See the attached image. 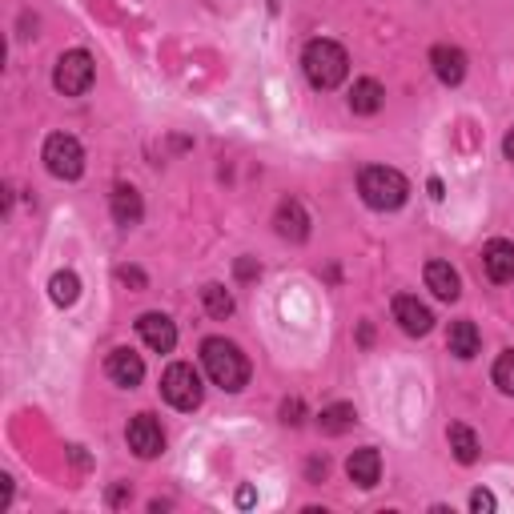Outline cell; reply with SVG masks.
I'll return each mask as SVG.
<instances>
[{
  "instance_id": "cell-1",
  "label": "cell",
  "mask_w": 514,
  "mask_h": 514,
  "mask_svg": "<svg viewBox=\"0 0 514 514\" xmlns=\"http://www.w3.org/2000/svg\"><path fill=\"white\" fill-rule=\"evenodd\" d=\"M201 362H205V374L213 378V386H221L225 394L245 390V382H249V362H245V354H241L237 342L205 338V342H201Z\"/></svg>"
},
{
  "instance_id": "cell-2",
  "label": "cell",
  "mask_w": 514,
  "mask_h": 514,
  "mask_svg": "<svg viewBox=\"0 0 514 514\" xmlns=\"http://www.w3.org/2000/svg\"><path fill=\"white\" fill-rule=\"evenodd\" d=\"M358 193H362V201H366L370 209L394 213V209L406 205L410 181H406L398 169H390V165H370V169H362V177H358Z\"/></svg>"
},
{
  "instance_id": "cell-3",
  "label": "cell",
  "mask_w": 514,
  "mask_h": 514,
  "mask_svg": "<svg viewBox=\"0 0 514 514\" xmlns=\"http://www.w3.org/2000/svg\"><path fill=\"white\" fill-rule=\"evenodd\" d=\"M302 69L314 89H338L350 73V57L338 41H310L302 53Z\"/></svg>"
},
{
  "instance_id": "cell-4",
  "label": "cell",
  "mask_w": 514,
  "mask_h": 514,
  "mask_svg": "<svg viewBox=\"0 0 514 514\" xmlns=\"http://www.w3.org/2000/svg\"><path fill=\"white\" fill-rule=\"evenodd\" d=\"M161 394H165V402L173 410H197L201 398H205V386H201V374L189 362H173L161 374Z\"/></svg>"
},
{
  "instance_id": "cell-5",
  "label": "cell",
  "mask_w": 514,
  "mask_h": 514,
  "mask_svg": "<svg viewBox=\"0 0 514 514\" xmlns=\"http://www.w3.org/2000/svg\"><path fill=\"white\" fill-rule=\"evenodd\" d=\"M93 77H97V65H93V57H89L85 49L61 53V61H57V69H53V85H57V93H65V97L89 93Z\"/></svg>"
},
{
  "instance_id": "cell-6",
  "label": "cell",
  "mask_w": 514,
  "mask_h": 514,
  "mask_svg": "<svg viewBox=\"0 0 514 514\" xmlns=\"http://www.w3.org/2000/svg\"><path fill=\"white\" fill-rule=\"evenodd\" d=\"M45 169L53 177H61V181H77L85 173V149H81V141L69 137V133H53L45 141Z\"/></svg>"
},
{
  "instance_id": "cell-7",
  "label": "cell",
  "mask_w": 514,
  "mask_h": 514,
  "mask_svg": "<svg viewBox=\"0 0 514 514\" xmlns=\"http://www.w3.org/2000/svg\"><path fill=\"white\" fill-rule=\"evenodd\" d=\"M129 450H133L137 458H145V462L165 450V430H161V422H157L153 414H137V418L129 422Z\"/></svg>"
},
{
  "instance_id": "cell-8",
  "label": "cell",
  "mask_w": 514,
  "mask_h": 514,
  "mask_svg": "<svg viewBox=\"0 0 514 514\" xmlns=\"http://www.w3.org/2000/svg\"><path fill=\"white\" fill-rule=\"evenodd\" d=\"M482 270H486V278H490L494 286L514 282V241H506V237L486 241V245H482Z\"/></svg>"
},
{
  "instance_id": "cell-9",
  "label": "cell",
  "mask_w": 514,
  "mask_h": 514,
  "mask_svg": "<svg viewBox=\"0 0 514 514\" xmlns=\"http://www.w3.org/2000/svg\"><path fill=\"white\" fill-rule=\"evenodd\" d=\"M394 322L402 326V334H410V338H422V334H430V326H434V314L418 302V298H410V294H398L394 298Z\"/></svg>"
},
{
  "instance_id": "cell-10",
  "label": "cell",
  "mask_w": 514,
  "mask_h": 514,
  "mask_svg": "<svg viewBox=\"0 0 514 514\" xmlns=\"http://www.w3.org/2000/svg\"><path fill=\"white\" fill-rule=\"evenodd\" d=\"M137 334H141L145 346L157 350V354H173V346H177V326H173V318H165V314H141V318H137Z\"/></svg>"
},
{
  "instance_id": "cell-11",
  "label": "cell",
  "mask_w": 514,
  "mask_h": 514,
  "mask_svg": "<svg viewBox=\"0 0 514 514\" xmlns=\"http://www.w3.org/2000/svg\"><path fill=\"white\" fill-rule=\"evenodd\" d=\"M105 374L117 382V386H125V390H133V386H141V378H145V362H141V354H133V350H113L109 354V362H105Z\"/></svg>"
},
{
  "instance_id": "cell-12",
  "label": "cell",
  "mask_w": 514,
  "mask_h": 514,
  "mask_svg": "<svg viewBox=\"0 0 514 514\" xmlns=\"http://www.w3.org/2000/svg\"><path fill=\"white\" fill-rule=\"evenodd\" d=\"M430 65H434V77L442 85H462V77H466V53L454 49V45H434Z\"/></svg>"
},
{
  "instance_id": "cell-13",
  "label": "cell",
  "mask_w": 514,
  "mask_h": 514,
  "mask_svg": "<svg viewBox=\"0 0 514 514\" xmlns=\"http://www.w3.org/2000/svg\"><path fill=\"white\" fill-rule=\"evenodd\" d=\"M109 205H113V221H117L121 229H133V225H141V217H145V201H141V193H137L133 185H113Z\"/></svg>"
},
{
  "instance_id": "cell-14",
  "label": "cell",
  "mask_w": 514,
  "mask_h": 514,
  "mask_svg": "<svg viewBox=\"0 0 514 514\" xmlns=\"http://www.w3.org/2000/svg\"><path fill=\"white\" fill-rule=\"evenodd\" d=\"M274 225H278V237H286V241H306V237H310V213H306L302 201H294V197L278 205Z\"/></svg>"
},
{
  "instance_id": "cell-15",
  "label": "cell",
  "mask_w": 514,
  "mask_h": 514,
  "mask_svg": "<svg viewBox=\"0 0 514 514\" xmlns=\"http://www.w3.org/2000/svg\"><path fill=\"white\" fill-rule=\"evenodd\" d=\"M346 474H350V482L362 486V490L378 486V478H382V458H378V450H374V446L354 450L350 462H346Z\"/></svg>"
},
{
  "instance_id": "cell-16",
  "label": "cell",
  "mask_w": 514,
  "mask_h": 514,
  "mask_svg": "<svg viewBox=\"0 0 514 514\" xmlns=\"http://www.w3.org/2000/svg\"><path fill=\"white\" fill-rule=\"evenodd\" d=\"M426 290L434 298H442V302H454L462 294V278H458V270L450 262H430L426 266Z\"/></svg>"
},
{
  "instance_id": "cell-17",
  "label": "cell",
  "mask_w": 514,
  "mask_h": 514,
  "mask_svg": "<svg viewBox=\"0 0 514 514\" xmlns=\"http://www.w3.org/2000/svg\"><path fill=\"white\" fill-rule=\"evenodd\" d=\"M382 101H386V89H382L374 77L354 81V89H350V109H354L358 117H374V113L382 109Z\"/></svg>"
},
{
  "instance_id": "cell-18",
  "label": "cell",
  "mask_w": 514,
  "mask_h": 514,
  "mask_svg": "<svg viewBox=\"0 0 514 514\" xmlns=\"http://www.w3.org/2000/svg\"><path fill=\"white\" fill-rule=\"evenodd\" d=\"M446 342H450V354L462 358V362H470V358L482 350V334H478V326L466 322V318H462V322H450V338H446Z\"/></svg>"
},
{
  "instance_id": "cell-19",
  "label": "cell",
  "mask_w": 514,
  "mask_h": 514,
  "mask_svg": "<svg viewBox=\"0 0 514 514\" xmlns=\"http://www.w3.org/2000/svg\"><path fill=\"white\" fill-rule=\"evenodd\" d=\"M446 438H450V450H454V458H458L462 466H474V462H478V438H474L470 426L454 422V426L446 430Z\"/></svg>"
},
{
  "instance_id": "cell-20",
  "label": "cell",
  "mask_w": 514,
  "mask_h": 514,
  "mask_svg": "<svg viewBox=\"0 0 514 514\" xmlns=\"http://www.w3.org/2000/svg\"><path fill=\"white\" fill-rule=\"evenodd\" d=\"M318 422H322V430H326V434H346V430L358 422V410H354L350 402H334V406H326V410H322V418H318Z\"/></svg>"
},
{
  "instance_id": "cell-21",
  "label": "cell",
  "mask_w": 514,
  "mask_h": 514,
  "mask_svg": "<svg viewBox=\"0 0 514 514\" xmlns=\"http://www.w3.org/2000/svg\"><path fill=\"white\" fill-rule=\"evenodd\" d=\"M49 298H53L57 306H73V302L81 298V278H77L73 270L53 274V282H49Z\"/></svg>"
},
{
  "instance_id": "cell-22",
  "label": "cell",
  "mask_w": 514,
  "mask_h": 514,
  "mask_svg": "<svg viewBox=\"0 0 514 514\" xmlns=\"http://www.w3.org/2000/svg\"><path fill=\"white\" fill-rule=\"evenodd\" d=\"M201 302H205V310H209L213 318H229V314H233V294H229L225 286H217V282H209V286L201 290Z\"/></svg>"
},
{
  "instance_id": "cell-23",
  "label": "cell",
  "mask_w": 514,
  "mask_h": 514,
  "mask_svg": "<svg viewBox=\"0 0 514 514\" xmlns=\"http://www.w3.org/2000/svg\"><path fill=\"white\" fill-rule=\"evenodd\" d=\"M494 386H498L506 398H514V350L498 354V362H494Z\"/></svg>"
},
{
  "instance_id": "cell-24",
  "label": "cell",
  "mask_w": 514,
  "mask_h": 514,
  "mask_svg": "<svg viewBox=\"0 0 514 514\" xmlns=\"http://www.w3.org/2000/svg\"><path fill=\"white\" fill-rule=\"evenodd\" d=\"M470 510L490 514V510H494V494H490V490H474V494H470Z\"/></svg>"
},
{
  "instance_id": "cell-25",
  "label": "cell",
  "mask_w": 514,
  "mask_h": 514,
  "mask_svg": "<svg viewBox=\"0 0 514 514\" xmlns=\"http://www.w3.org/2000/svg\"><path fill=\"white\" fill-rule=\"evenodd\" d=\"M282 422H286V426H298V422H302V402H298V398L282 402Z\"/></svg>"
},
{
  "instance_id": "cell-26",
  "label": "cell",
  "mask_w": 514,
  "mask_h": 514,
  "mask_svg": "<svg viewBox=\"0 0 514 514\" xmlns=\"http://www.w3.org/2000/svg\"><path fill=\"white\" fill-rule=\"evenodd\" d=\"M117 278H121L125 286H133V290H145V274H141V270H129V266H121V270H117Z\"/></svg>"
},
{
  "instance_id": "cell-27",
  "label": "cell",
  "mask_w": 514,
  "mask_h": 514,
  "mask_svg": "<svg viewBox=\"0 0 514 514\" xmlns=\"http://www.w3.org/2000/svg\"><path fill=\"white\" fill-rule=\"evenodd\" d=\"M257 274H262V266H257L253 257H241V262H237V278L249 282V278H257Z\"/></svg>"
},
{
  "instance_id": "cell-28",
  "label": "cell",
  "mask_w": 514,
  "mask_h": 514,
  "mask_svg": "<svg viewBox=\"0 0 514 514\" xmlns=\"http://www.w3.org/2000/svg\"><path fill=\"white\" fill-rule=\"evenodd\" d=\"M306 474H310V482H322V478H326V458H310Z\"/></svg>"
},
{
  "instance_id": "cell-29",
  "label": "cell",
  "mask_w": 514,
  "mask_h": 514,
  "mask_svg": "<svg viewBox=\"0 0 514 514\" xmlns=\"http://www.w3.org/2000/svg\"><path fill=\"white\" fill-rule=\"evenodd\" d=\"M9 502H13V478L0 474V506H9Z\"/></svg>"
},
{
  "instance_id": "cell-30",
  "label": "cell",
  "mask_w": 514,
  "mask_h": 514,
  "mask_svg": "<svg viewBox=\"0 0 514 514\" xmlns=\"http://www.w3.org/2000/svg\"><path fill=\"white\" fill-rule=\"evenodd\" d=\"M129 498H133V490H129V486H117V490L109 494V506H121V502H129Z\"/></svg>"
},
{
  "instance_id": "cell-31",
  "label": "cell",
  "mask_w": 514,
  "mask_h": 514,
  "mask_svg": "<svg viewBox=\"0 0 514 514\" xmlns=\"http://www.w3.org/2000/svg\"><path fill=\"white\" fill-rule=\"evenodd\" d=\"M502 153H506V161H514V129L506 133V141H502Z\"/></svg>"
},
{
  "instance_id": "cell-32",
  "label": "cell",
  "mask_w": 514,
  "mask_h": 514,
  "mask_svg": "<svg viewBox=\"0 0 514 514\" xmlns=\"http://www.w3.org/2000/svg\"><path fill=\"white\" fill-rule=\"evenodd\" d=\"M270 13H278V0H270Z\"/></svg>"
}]
</instances>
